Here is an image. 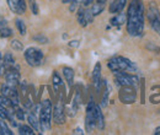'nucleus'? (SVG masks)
<instances>
[{"mask_svg": "<svg viewBox=\"0 0 160 135\" xmlns=\"http://www.w3.org/2000/svg\"><path fill=\"white\" fill-rule=\"evenodd\" d=\"M32 38H33L35 42H37V43H40V44H47V43L49 42V39L47 38L43 33H37V35H35Z\"/></svg>", "mask_w": 160, "mask_h": 135, "instance_id": "27", "label": "nucleus"}, {"mask_svg": "<svg viewBox=\"0 0 160 135\" xmlns=\"http://www.w3.org/2000/svg\"><path fill=\"white\" fill-rule=\"evenodd\" d=\"M101 80H102L101 79V64L96 63V65L92 70V84L98 90L101 89Z\"/></svg>", "mask_w": 160, "mask_h": 135, "instance_id": "16", "label": "nucleus"}, {"mask_svg": "<svg viewBox=\"0 0 160 135\" xmlns=\"http://www.w3.org/2000/svg\"><path fill=\"white\" fill-rule=\"evenodd\" d=\"M52 82H53L54 92H56V95H58V94L60 92V89L63 90L64 87H63L62 79H60V76L58 75V73H57V71H54V73H53V75H52Z\"/></svg>", "mask_w": 160, "mask_h": 135, "instance_id": "18", "label": "nucleus"}, {"mask_svg": "<svg viewBox=\"0 0 160 135\" xmlns=\"http://www.w3.org/2000/svg\"><path fill=\"white\" fill-rule=\"evenodd\" d=\"M70 1H72V0H63L64 4H70Z\"/></svg>", "mask_w": 160, "mask_h": 135, "instance_id": "40", "label": "nucleus"}, {"mask_svg": "<svg viewBox=\"0 0 160 135\" xmlns=\"http://www.w3.org/2000/svg\"><path fill=\"white\" fill-rule=\"evenodd\" d=\"M153 133H154L155 135H160V127H158V128H155Z\"/></svg>", "mask_w": 160, "mask_h": 135, "instance_id": "38", "label": "nucleus"}, {"mask_svg": "<svg viewBox=\"0 0 160 135\" xmlns=\"http://www.w3.org/2000/svg\"><path fill=\"white\" fill-rule=\"evenodd\" d=\"M10 10L16 15H23L27 9V4L25 0H6Z\"/></svg>", "mask_w": 160, "mask_h": 135, "instance_id": "12", "label": "nucleus"}, {"mask_svg": "<svg viewBox=\"0 0 160 135\" xmlns=\"http://www.w3.org/2000/svg\"><path fill=\"white\" fill-rule=\"evenodd\" d=\"M0 92H1L2 96H6L8 98H10L15 107L19 106L20 99H19V94L16 91V87H11V86H9L6 84H2L1 87H0Z\"/></svg>", "mask_w": 160, "mask_h": 135, "instance_id": "10", "label": "nucleus"}, {"mask_svg": "<svg viewBox=\"0 0 160 135\" xmlns=\"http://www.w3.org/2000/svg\"><path fill=\"white\" fill-rule=\"evenodd\" d=\"M92 4H94V0H84V2H82L84 7H90Z\"/></svg>", "mask_w": 160, "mask_h": 135, "instance_id": "34", "label": "nucleus"}, {"mask_svg": "<svg viewBox=\"0 0 160 135\" xmlns=\"http://www.w3.org/2000/svg\"><path fill=\"white\" fill-rule=\"evenodd\" d=\"M77 20L79 22V25L81 27H86L89 23L92 22L94 20V15L91 14L90 9L88 7H80L78 10V14H77Z\"/></svg>", "mask_w": 160, "mask_h": 135, "instance_id": "9", "label": "nucleus"}, {"mask_svg": "<svg viewBox=\"0 0 160 135\" xmlns=\"http://www.w3.org/2000/svg\"><path fill=\"white\" fill-rule=\"evenodd\" d=\"M0 130H1V134L5 135H12V132L8 128V125L4 123V122H0Z\"/></svg>", "mask_w": 160, "mask_h": 135, "instance_id": "32", "label": "nucleus"}, {"mask_svg": "<svg viewBox=\"0 0 160 135\" xmlns=\"http://www.w3.org/2000/svg\"><path fill=\"white\" fill-rule=\"evenodd\" d=\"M8 70H9V68H8L4 63H1V64H0V77L4 76V75L6 74V71H8Z\"/></svg>", "mask_w": 160, "mask_h": 135, "instance_id": "33", "label": "nucleus"}, {"mask_svg": "<svg viewBox=\"0 0 160 135\" xmlns=\"http://www.w3.org/2000/svg\"><path fill=\"white\" fill-rule=\"evenodd\" d=\"M52 118H53V122L58 125H62L65 123V112H64V106H63L62 101H58L57 104L53 107Z\"/></svg>", "mask_w": 160, "mask_h": 135, "instance_id": "11", "label": "nucleus"}, {"mask_svg": "<svg viewBox=\"0 0 160 135\" xmlns=\"http://www.w3.org/2000/svg\"><path fill=\"white\" fill-rule=\"evenodd\" d=\"M10 46H11V48H12L14 51H18V52L23 51V44L21 43L20 41H18V39H12L11 43H10Z\"/></svg>", "mask_w": 160, "mask_h": 135, "instance_id": "29", "label": "nucleus"}, {"mask_svg": "<svg viewBox=\"0 0 160 135\" xmlns=\"http://www.w3.org/2000/svg\"><path fill=\"white\" fill-rule=\"evenodd\" d=\"M2 63L9 68V69H19V65H16V61H15V58L11 53H6L4 57H2Z\"/></svg>", "mask_w": 160, "mask_h": 135, "instance_id": "19", "label": "nucleus"}, {"mask_svg": "<svg viewBox=\"0 0 160 135\" xmlns=\"http://www.w3.org/2000/svg\"><path fill=\"white\" fill-rule=\"evenodd\" d=\"M96 1H98V2H101V4H105L107 0H96Z\"/></svg>", "mask_w": 160, "mask_h": 135, "instance_id": "39", "label": "nucleus"}, {"mask_svg": "<svg viewBox=\"0 0 160 135\" xmlns=\"http://www.w3.org/2000/svg\"><path fill=\"white\" fill-rule=\"evenodd\" d=\"M126 14H123V12H120V14H116V16L115 17H112L111 19V25L112 26H121L122 23H126Z\"/></svg>", "mask_w": 160, "mask_h": 135, "instance_id": "21", "label": "nucleus"}, {"mask_svg": "<svg viewBox=\"0 0 160 135\" xmlns=\"http://www.w3.org/2000/svg\"><path fill=\"white\" fill-rule=\"evenodd\" d=\"M144 12L145 7L142 0H131L126 14L127 32L132 37H140L144 32Z\"/></svg>", "mask_w": 160, "mask_h": 135, "instance_id": "1", "label": "nucleus"}, {"mask_svg": "<svg viewBox=\"0 0 160 135\" xmlns=\"http://www.w3.org/2000/svg\"><path fill=\"white\" fill-rule=\"evenodd\" d=\"M0 134H1V130H0Z\"/></svg>", "mask_w": 160, "mask_h": 135, "instance_id": "42", "label": "nucleus"}, {"mask_svg": "<svg viewBox=\"0 0 160 135\" xmlns=\"http://www.w3.org/2000/svg\"><path fill=\"white\" fill-rule=\"evenodd\" d=\"M52 102L49 99H44L42 101L40 107V124L42 132L44 130H49L52 127Z\"/></svg>", "mask_w": 160, "mask_h": 135, "instance_id": "3", "label": "nucleus"}, {"mask_svg": "<svg viewBox=\"0 0 160 135\" xmlns=\"http://www.w3.org/2000/svg\"><path fill=\"white\" fill-rule=\"evenodd\" d=\"M2 63V55H1V53H0V64Z\"/></svg>", "mask_w": 160, "mask_h": 135, "instance_id": "41", "label": "nucleus"}, {"mask_svg": "<svg viewBox=\"0 0 160 135\" xmlns=\"http://www.w3.org/2000/svg\"><path fill=\"white\" fill-rule=\"evenodd\" d=\"M147 19L150 25V27L160 36V11L154 1L149 2L147 7Z\"/></svg>", "mask_w": 160, "mask_h": 135, "instance_id": "5", "label": "nucleus"}, {"mask_svg": "<svg viewBox=\"0 0 160 135\" xmlns=\"http://www.w3.org/2000/svg\"><path fill=\"white\" fill-rule=\"evenodd\" d=\"M0 104L2 107H5V108H14L15 107L10 98H8L6 96H2V95L0 96Z\"/></svg>", "mask_w": 160, "mask_h": 135, "instance_id": "26", "label": "nucleus"}, {"mask_svg": "<svg viewBox=\"0 0 160 135\" xmlns=\"http://www.w3.org/2000/svg\"><path fill=\"white\" fill-rule=\"evenodd\" d=\"M120 101L124 104H131L136 102L137 98V87L133 86H122L120 90Z\"/></svg>", "mask_w": 160, "mask_h": 135, "instance_id": "7", "label": "nucleus"}, {"mask_svg": "<svg viewBox=\"0 0 160 135\" xmlns=\"http://www.w3.org/2000/svg\"><path fill=\"white\" fill-rule=\"evenodd\" d=\"M16 27H18V30H19V33H20L21 36H26V32H27V28H26V25H25V22L22 21L21 19H16Z\"/></svg>", "mask_w": 160, "mask_h": 135, "instance_id": "25", "label": "nucleus"}, {"mask_svg": "<svg viewBox=\"0 0 160 135\" xmlns=\"http://www.w3.org/2000/svg\"><path fill=\"white\" fill-rule=\"evenodd\" d=\"M94 108H95V102L91 98L86 106V116H85V128L88 133H91L92 129L95 128V120H94Z\"/></svg>", "mask_w": 160, "mask_h": 135, "instance_id": "8", "label": "nucleus"}, {"mask_svg": "<svg viewBox=\"0 0 160 135\" xmlns=\"http://www.w3.org/2000/svg\"><path fill=\"white\" fill-rule=\"evenodd\" d=\"M73 133H74V134H84V132H82V130H81L80 128H78V129H75V130H74Z\"/></svg>", "mask_w": 160, "mask_h": 135, "instance_id": "37", "label": "nucleus"}, {"mask_svg": "<svg viewBox=\"0 0 160 135\" xmlns=\"http://www.w3.org/2000/svg\"><path fill=\"white\" fill-rule=\"evenodd\" d=\"M82 2H84V0H72L70 1V7H69L70 12H75L80 6L82 5Z\"/></svg>", "mask_w": 160, "mask_h": 135, "instance_id": "28", "label": "nucleus"}, {"mask_svg": "<svg viewBox=\"0 0 160 135\" xmlns=\"http://www.w3.org/2000/svg\"><path fill=\"white\" fill-rule=\"evenodd\" d=\"M0 36H1L2 38H9V37L12 36V30H11L8 25L0 26Z\"/></svg>", "mask_w": 160, "mask_h": 135, "instance_id": "24", "label": "nucleus"}, {"mask_svg": "<svg viewBox=\"0 0 160 135\" xmlns=\"http://www.w3.org/2000/svg\"><path fill=\"white\" fill-rule=\"evenodd\" d=\"M27 2L30 5V9H31L32 14L33 15H38V5H37V1L36 0H28Z\"/></svg>", "mask_w": 160, "mask_h": 135, "instance_id": "30", "label": "nucleus"}, {"mask_svg": "<svg viewBox=\"0 0 160 135\" xmlns=\"http://www.w3.org/2000/svg\"><path fill=\"white\" fill-rule=\"evenodd\" d=\"M19 134L21 135H33L36 134V132L33 130V128L31 125H26V124H22L19 127Z\"/></svg>", "mask_w": 160, "mask_h": 135, "instance_id": "23", "label": "nucleus"}, {"mask_svg": "<svg viewBox=\"0 0 160 135\" xmlns=\"http://www.w3.org/2000/svg\"><path fill=\"white\" fill-rule=\"evenodd\" d=\"M5 80H6V85L11 86V87H16L20 84V73L19 69H9L5 74Z\"/></svg>", "mask_w": 160, "mask_h": 135, "instance_id": "13", "label": "nucleus"}, {"mask_svg": "<svg viewBox=\"0 0 160 135\" xmlns=\"http://www.w3.org/2000/svg\"><path fill=\"white\" fill-rule=\"evenodd\" d=\"M94 120H95V128H98L99 130H103V128H105V118H103V114H102L101 107L96 103H95V108H94Z\"/></svg>", "mask_w": 160, "mask_h": 135, "instance_id": "14", "label": "nucleus"}, {"mask_svg": "<svg viewBox=\"0 0 160 135\" xmlns=\"http://www.w3.org/2000/svg\"><path fill=\"white\" fill-rule=\"evenodd\" d=\"M27 120H28V124L33 128L35 132H42V129H41V124H40V119H37L36 113L31 112V113L27 116Z\"/></svg>", "mask_w": 160, "mask_h": 135, "instance_id": "17", "label": "nucleus"}, {"mask_svg": "<svg viewBox=\"0 0 160 135\" xmlns=\"http://www.w3.org/2000/svg\"><path fill=\"white\" fill-rule=\"evenodd\" d=\"M126 5H127V0H113L110 4L108 11H110V14H113V15L120 14V12H122L124 10Z\"/></svg>", "mask_w": 160, "mask_h": 135, "instance_id": "15", "label": "nucleus"}, {"mask_svg": "<svg viewBox=\"0 0 160 135\" xmlns=\"http://www.w3.org/2000/svg\"><path fill=\"white\" fill-rule=\"evenodd\" d=\"M115 82L117 86H133L137 87L138 86V77L131 73L127 71H120V73H115Z\"/></svg>", "mask_w": 160, "mask_h": 135, "instance_id": "6", "label": "nucleus"}, {"mask_svg": "<svg viewBox=\"0 0 160 135\" xmlns=\"http://www.w3.org/2000/svg\"><path fill=\"white\" fill-rule=\"evenodd\" d=\"M79 46V42L78 41H72L69 42V47H78Z\"/></svg>", "mask_w": 160, "mask_h": 135, "instance_id": "35", "label": "nucleus"}, {"mask_svg": "<svg viewBox=\"0 0 160 135\" xmlns=\"http://www.w3.org/2000/svg\"><path fill=\"white\" fill-rule=\"evenodd\" d=\"M107 66L113 74L120 73V71H127V73H136L137 71V66L134 63H132L129 59L121 57V55L112 57L108 60Z\"/></svg>", "mask_w": 160, "mask_h": 135, "instance_id": "2", "label": "nucleus"}, {"mask_svg": "<svg viewBox=\"0 0 160 135\" xmlns=\"http://www.w3.org/2000/svg\"><path fill=\"white\" fill-rule=\"evenodd\" d=\"M14 114L16 116V118L19 119V120H23L25 119V112H23V109H21V108H19L18 106L16 107H14Z\"/></svg>", "mask_w": 160, "mask_h": 135, "instance_id": "31", "label": "nucleus"}, {"mask_svg": "<svg viewBox=\"0 0 160 135\" xmlns=\"http://www.w3.org/2000/svg\"><path fill=\"white\" fill-rule=\"evenodd\" d=\"M23 57H25V60L26 63L32 66V68H37V66H41L44 61V54L43 52L38 49V48H35V47H30L25 51L23 53Z\"/></svg>", "mask_w": 160, "mask_h": 135, "instance_id": "4", "label": "nucleus"}, {"mask_svg": "<svg viewBox=\"0 0 160 135\" xmlns=\"http://www.w3.org/2000/svg\"><path fill=\"white\" fill-rule=\"evenodd\" d=\"M63 75H64V79L67 80L69 87H72L73 82H74V70L69 66H64L63 68Z\"/></svg>", "mask_w": 160, "mask_h": 135, "instance_id": "20", "label": "nucleus"}, {"mask_svg": "<svg viewBox=\"0 0 160 135\" xmlns=\"http://www.w3.org/2000/svg\"><path fill=\"white\" fill-rule=\"evenodd\" d=\"M5 25H8L6 23V20L4 19L2 16H0V26H5Z\"/></svg>", "mask_w": 160, "mask_h": 135, "instance_id": "36", "label": "nucleus"}, {"mask_svg": "<svg viewBox=\"0 0 160 135\" xmlns=\"http://www.w3.org/2000/svg\"><path fill=\"white\" fill-rule=\"evenodd\" d=\"M103 9H105V4H101V2H98V1H96V4H92V5H91L90 11H91V14H92L94 17H95V16L100 15L101 12L103 11Z\"/></svg>", "mask_w": 160, "mask_h": 135, "instance_id": "22", "label": "nucleus"}]
</instances>
